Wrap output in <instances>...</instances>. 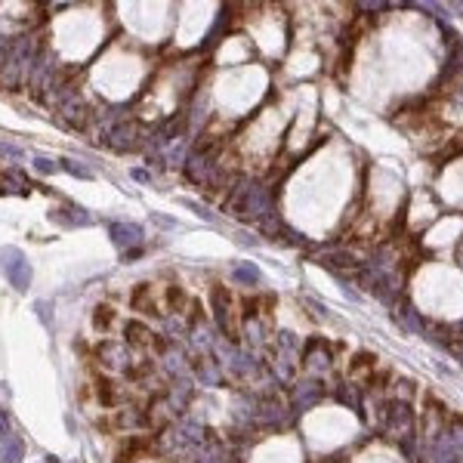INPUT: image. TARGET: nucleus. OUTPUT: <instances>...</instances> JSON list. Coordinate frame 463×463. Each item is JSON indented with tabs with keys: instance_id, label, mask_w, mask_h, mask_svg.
<instances>
[{
	"instance_id": "12",
	"label": "nucleus",
	"mask_w": 463,
	"mask_h": 463,
	"mask_svg": "<svg viewBox=\"0 0 463 463\" xmlns=\"http://www.w3.org/2000/svg\"><path fill=\"white\" fill-rule=\"evenodd\" d=\"M62 117H65V124H68V127H84V117H87V111H84V105L77 102V99H65Z\"/></svg>"
},
{
	"instance_id": "4",
	"label": "nucleus",
	"mask_w": 463,
	"mask_h": 463,
	"mask_svg": "<svg viewBox=\"0 0 463 463\" xmlns=\"http://www.w3.org/2000/svg\"><path fill=\"white\" fill-rule=\"evenodd\" d=\"M139 139H142V124L139 121H124L117 124V127H111L108 133V145L115 151H130L139 145Z\"/></svg>"
},
{
	"instance_id": "2",
	"label": "nucleus",
	"mask_w": 463,
	"mask_h": 463,
	"mask_svg": "<svg viewBox=\"0 0 463 463\" xmlns=\"http://www.w3.org/2000/svg\"><path fill=\"white\" fill-rule=\"evenodd\" d=\"M0 272L6 275V281H10L19 294H25V290L31 287V263H28V256L19 247H12V244L0 247Z\"/></svg>"
},
{
	"instance_id": "14",
	"label": "nucleus",
	"mask_w": 463,
	"mask_h": 463,
	"mask_svg": "<svg viewBox=\"0 0 463 463\" xmlns=\"http://www.w3.org/2000/svg\"><path fill=\"white\" fill-rule=\"evenodd\" d=\"M294 399H296V408H309V405H315V401L321 399V389L315 386V383H300Z\"/></svg>"
},
{
	"instance_id": "20",
	"label": "nucleus",
	"mask_w": 463,
	"mask_h": 463,
	"mask_svg": "<svg viewBox=\"0 0 463 463\" xmlns=\"http://www.w3.org/2000/svg\"><path fill=\"white\" fill-rule=\"evenodd\" d=\"M133 180H136V182H149L151 173H149V170H133Z\"/></svg>"
},
{
	"instance_id": "6",
	"label": "nucleus",
	"mask_w": 463,
	"mask_h": 463,
	"mask_svg": "<svg viewBox=\"0 0 463 463\" xmlns=\"http://www.w3.org/2000/svg\"><path fill=\"white\" fill-rule=\"evenodd\" d=\"M204 439V426L201 423H191V420H185L182 426H176L173 433H170V439H167V445L170 448H182V445H198V442Z\"/></svg>"
},
{
	"instance_id": "18",
	"label": "nucleus",
	"mask_w": 463,
	"mask_h": 463,
	"mask_svg": "<svg viewBox=\"0 0 463 463\" xmlns=\"http://www.w3.org/2000/svg\"><path fill=\"white\" fill-rule=\"evenodd\" d=\"M182 204H185V207H191V210H195V214H198V216H204V220H207V223H214V220H216V216H214V214H210V210H207V207H201V204H198V201H189V198H185V201H182Z\"/></svg>"
},
{
	"instance_id": "7",
	"label": "nucleus",
	"mask_w": 463,
	"mask_h": 463,
	"mask_svg": "<svg viewBox=\"0 0 463 463\" xmlns=\"http://www.w3.org/2000/svg\"><path fill=\"white\" fill-rule=\"evenodd\" d=\"M28 176L19 167H10L0 173V195H28Z\"/></svg>"
},
{
	"instance_id": "19",
	"label": "nucleus",
	"mask_w": 463,
	"mask_h": 463,
	"mask_svg": "<svg viewBox=\"0 0 463 463\" xmlns=\"http://www.w3.org/2000/svg\"><path fill=\"white\" fill-rule=\"evenodd\" d=\"M10 435V420H6V414L0 411V439H6Z\"/></svg>"
},
{
	"instance_id": "23",
	"label": "nucleus",
	"mask_w": 463,
	"mask_h": 463,
	"mask_svg": "<svg viewBox=\"0 0 463 463\" xmlns=\"http://www.w3.org/2000/svg\"><path fill=\"white\" fill-rule=\"evenodd\" d=\"M0 56H3V53H0Z\"/></svg>"
},
{
	"instance_id": "22",
	"label": "nucleus",
	"mask_w": 463,
	"mask_h": 463,
	"mask_svg": "<svg viewBox=\"0 0 463 463\" xmlns=\"http://www.w3.org/2000/svg\"><path fill=\"white\" fill-rule=\"evenodd\" d=\"M454 355H457V359H460V365H463V346H460V349H454Z\"/></svg>"
},
{
	"instance_id": "10",
	"label": "nucleus",
	"mask_w": 463,
	"mask_h": 463,
	"mask_svg": "<svg viewBox=\"0 0 463 463\" xmlns=\"http://www.w3.org/2000/svg\"><path fill=\"white\" fill-rule=\"evenodd\" d=\"M25 457V442L16 435H6L0 439V463H22Z\"/></svg>"
},
{
	"instance_id": "11",
	"label": "nucleus",
	"mask_w": 463,
	"mask_h": 463,
	"mask_svg": "<svg viewBox=\"0 0 463 463\" xmlns=\"http://www.w3.org/2000/svg\"><path fill=\"white\" fill-rule=\"evenodd\" d=\"M65 214H59V210H53L50 214V220H56V223H65V226H87L90 223V214L84 207H62Z\"/></svg>"
},
{
	"instance_id": "17",
	"label": "nucleus",
	"mask_w": 463,
	"mask_h": 463,
	"mask_svg": "<svg viewBox=\"0 0 463 463\" xmlns=\"http://www.w3.org/2000/svg\"><path fill=\"white\" fill-rule=\"evenodd\" d=\"M35 170H41V173H56V170H59V161H53V158L41 155V158H35Z\"/></svg>"
},
{
	"instance_id": "5",
	"label": "nucleus",
	"mask_w": 463,
	"mask_h": 463,
	"mask_svg": "<svg viewBox=\"0 0 463 463\" xmlns=\"http://www.w3.org/2000/svg\"><path fill=\"white\" fill-rule=\"evenodd\" d=\"M210 170H214V155H210V149H195L189 155V161H185V173H189L191 182H207Z\"/></svg>"
},
{
	"instance_id": "21",
	"label": "nucleus",
	"mask_w": 463,
	"mask_h": 463,
	"mask_svg": "<svg viewBox=\"0 0 463 463\" xmlns=\"http://www.w3.org/2000/svg\"><path fill=\"white\" fill-rule=\"evenodd\" d=\"M448 10H457V16L463 19V3H448Z\"/></svg>"
},
{
	"instance_id": "8",
	"label": "nucleus",
	"mask_w": 463,
	"mask_h": 463,
	"mask_svg": "<svg viewBox=\"0 0 463 463\" xmlns=\"http://www.w3.org/2000/svg\"><path fill=\"white\" fill-rule=\"evenodd\" d=\"M108 232H111V241L124 250L142 241V226H139V223H115Z\"/></svg>"
},
{
	"instance_id": "1",
	"label": "nucleus",
	"mask_w": 463,
	"mask_h": 463,
	"mask_svg": "<svg viewBox=\"0 0 463 463\" xmlns=\"http://www.w3.org/2000/svg\"><path fill=\"white\" fill-rule=\"evenodd\" d=\"M31 65H35V44L28 37H16L0 56V81H3V87L16 90L25 81Z\"/></svg>"
},
{
	"instance_id": "15",
	"label": "nucleus",
	"mask_w": 463,
	"mask_h": 463,
	"mask_svg": "<svg viewBox=\"0 0 463 463\" xmlns=\"http://www.w3.org/2000/svg\"><path fill=\"white\" fill-rule=\"evenodd\" d=\"M457 71H463V41H454L448 50V65H445V77H454Z\"/></svg>"
},
{
	"instance_id": "16",
	"label": "nucleus",
	"mask_w": 463,
	"mask_h": 463,
	"mask_svg": "<svg viewBox=\"0 0 463 463\" xmlns=\"http://www.w3.org/2000/svg\"><path fill=\"white\" fill-rule=\"evenodd\" d=\"M59 170H65V173H71V176H81V180H93L90 170L81 167L77 161H71V158H59Z\"/></svg>"
},
{
	"instance_id": "3",
	"label": "nucleus",
	"mask_w": 463,
	"mask_h": 463,
	"mask_svg": "<svg viewBox=\"0 0 463 463\" xmlns=\"http://www.w3.org/2000/svg\"><path fill=\"white\" fill-rule=\"evenodd\" d=\"M232 207L241 216H266L272 210V195L266 185H244L241 195L232 201Z\"/></svg>"
},
{
	"instance_id": "9",
	"label": "nucleus",
	"mask_w": 463,
	"mask_h": 463,
	"mask_svg": "<svg viewBox=\"0 0 463 463\" xmlns=\"http://www.w3.org/2000/svg\"><path fill=\"white\" fill-rule=\"evenodd\" d=\"M99 359L111 370H124L127 368V349H124L121 343H102V346H99Z\"/></svg>"
},
{
	"instance_id": "13",
	"label": "nucleus",
	"mask_w": 463,
	"mask_h": 463,
	"mask_svg": "<svg viewBox=\"0 0 463 463\" xmlns=\"http://www.w3.org/2000/svg\"><path fill=\"white\" fill-rule=\"evenodd\" d=\"M232 278H235L238 284H260L263 281V275H260V269L254 266V263H238L235 269H232Z\"/></svg>"
}]
</instances>
